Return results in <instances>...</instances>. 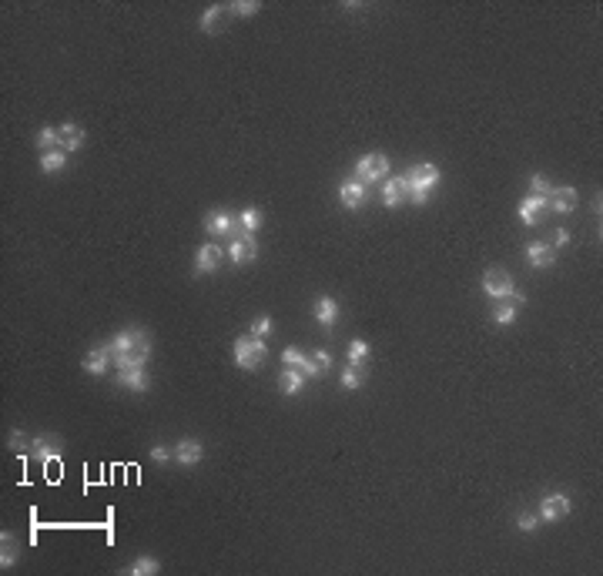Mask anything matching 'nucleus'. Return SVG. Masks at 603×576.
Segmentation results:
<instances>
[{"label": "nucleus", "mask_w": 603, "mask_h": 576, "mask_svg": "<svg viewBox=\"0 0 603 576\" xmlns=\"http://www.w3.org/2000/svg\"><path fill=\"white\" fill-rule=\"evenodd\" d=\"M221 258H225L221 245L218 242H205L201 248H198V258H194V275H211V271H218Z\"/></svg>", "instance_id": "9d476101"}, {"label": "nucleus", "mask_w": 603, "mask_h": 576, "mask_svg": "<svg viewBox=\"0 0 603 576\" xmlns=\"http://www.w3.org/2000/svg\"><path fill=\"white\" fill-rule=\"evenodd\" d=\"M302 385H305V375L298 369H285L279 375V389H282V396H298L302 392Z\"/></svg>", "instance_id": "b1692460"}, {"label": "nucleus", "mask_w": 603, "mask_h": 576, "mask_svg": "<svg viewBox=\"0 0 603 576\" xmlns=\"http://www.w3.org/2000/svg\"><path fill=\"white\" fill-rule=\"evenodd\" d=\"M269 332H271V319H269V315H258V319L252 322V335H258V339H265Z\"/></svg>", "instance_id": "e433bc0d"}, {"label": "nucleus", "mask_w": 603, "mask_h": 576, "mask_svg": "<svg viewBox=\"0 0 603 576\" xmlns=\"http://www.w3.org/2000/svg\"><path fill=\"white\" fill-rule=\"evenodd\" d=\"M537 526H539L537 512H520V519H516V529L520 533H537Z\"/></svg>", "instance_id": "c9c22d12"}, {"label": "nucleus", "mask_w": 603, "mask_h": 576, "mask_svg": "<svg viewBox=\"0 0 603 576\" xmlns=\"http://www.w3.org/2000/svg\"><path fill=\"white\" fill-rule=\"evenodd\" d=\"M128 573L131 576H154V573H161V563H158L154 556H138V560L128 566Z\"/></svg>", "instance_id": "cd10ccee"}, {"label": "nucleus", "mask_w": 603, "mask_h": 576, "mask_svg": "<svg viewBox=\"0 0 603 576\" xmlns=\"http://www.w3.org/2000/svg\"><path fill=\"white\" fill-rule=\"evenodd\" d=\"M17 556H21V550H17V539H13L11 533L4 529V533H0V566H4V570H11V566L17 563Z\"/></svg>", "instance_id": "393cba45"}, {"label": "nucleus", "mask_w": 603, "mask_h": 576, "mask_svg": "<svg viewBox=\"0 0 603 576\" xmlns=\"http://www.w3.org/2000/svg\"><path fill=\"white\" fill-rule=\"evenodd\" d=\"M205 235H211V238H235L238 235V218L228 215V211H208Z\"/></svg>", "instance_id": "39448f33"}, {"label": "nucleus", "mask_w": 603, "mask_h": 576, "mask_svg": "<svg viewBox=\"0 0 603 576\" xmlns=\"http://www.w3.org/2000/svg\"><path fill=\"white\" fill-rule=\"evenodd\" d=\"M228 258H231V265H248V261H255L258 258L255 238H252V235H245V231H238V235L231 238V245H228Z\"/></svg>", "instance_id": "0eeeda50"}, {"label": "nucleus", "mask_w": 603, "mask_h": 576, "mask_svg": "<svg viewBox=\"0 0 603 576\" xmlns=\"http://www.w3.org/2000/svg\"><path fill=\"white\" fill-rule=\"evenodd\" d=\"M282 362H285V365H292V369H298V365L305 362V355H302L298 348H292V346H288V348H285V352H282Z\"/></svg>", "instance_id": "4c0bfd02"}, {"label": "nucleus", "mask_w": 603, "mask_h": 576, "mask_svg": "<svg viewBox=\"0 0 603 576\" xmlns=\"http://www.w3.org/2000/svg\"><path fill=\"white\" fill-rule=\"evenodd\" d=\"M37 148H40V154L61 148V131H57V124H44V128L37 131Z\"/></svg>", "instance_id": "bb28decb"}, {"label": "nucleus", "mask_w": 603, "mask_h": 576, "mask_svg": "<svg viewBox=\"0 0 603 576\" xmlns=\"http://www.w3.org/2000/svg\"><path fill=\"white\" fill-rule=\"evenodd\" d=\"M402 178H406V194H409L412 205H426L429 201V192L443 181V171L436 165H416Z\"/></svg>", "instance_id": "f257e3e1"}, {"label": "nucleus", "mask_w": 603, "mask_h": 576, "mask_svg": "<svg viewBox=\"0 0 603 576\" xmlns=\"http://www.w3.org/2000/svg\"><path fill=\"white\" fill-rule=\"evenodd\" d=\"M365 359H369V342L352 339L349 342V365H365Z\"/></svg>", "instance_id": "7c9ffc66"}, {"label": "nucleus", "mask_w": 603, "mask_h": 576, "mask_svg": "<svg viewBox=\"0 0 603 576\" xmlns=\"http://www.w3.org/2000/svg\"><path fill=\"white\" fill-rule=\"evenodd\" d=\"M228 11L238 13V17H255L262 11V4L258 0H235V4H228Z\"/></svg>", "instance_id": "2f4dec72"}, {"label": "nucleus", "mask_w": 603, "mask_h": 576, "mask_svg": "<svg viewBox=\"0 0 603 576\" xmlns=\"http://www.w3.org/2000/svg\"><path fill=\"white\" fill-rule=\"evenodd\" d=\"M365 198H369V188H365L359 178H346L342 184H339V201H342V208H349V211H359V208L365 205Z\"/></svg>", "instance_id": "1a4fd4ad"}, {"label": "nucleus", "mask_w": 603, "mask_h": 576, "mask_svg": "<svg viewBox=\"0 0 603 576\" xmlns=\"http://www.w3.org/2000/svg\"><path fill=\"white\" fill-rule=\"evenodd\" d=\"M201 459H205V446H201L198 439H178V442H175V462H178V466L192 469V466H198Z\"/></svg>", "instance_id": "9b49d317"}, {"label": "nucleus", "mask_w": 603, "mask_h": 576, "mask_svg": "<svg viewBox=\"0 0 603 576\" xmlns=\"http://www.w3.org/2000/svg\"><path fill=\"white\" fill-rule=\"evenodd\" d=\"M111 355H115L111 342H107V346L90 348L88 355H84V372H88V375H104V372L111 369Z\"/></svg>", "instance_id": "2eb2a0df"}, {"label": "nucleus", "mask_w": 603, "mask_h": 576, "mask_svg": "<svg viewBox=\"0 0 603 576\" xmlns=\"http://www.w3.org/2000/svg\"><path fill=\"white\" fill-rule=\"evenodd\" d=\"M151 359V339H141L134 348L128 352H117L115 355V369H144Z\"/></svg>", "instance_id": "6e6552de"}, {"label": "nucleus", "mask_w": 603, "mask_h": 576, "mask_svg": "<svg viewBox=\"0 0 603 576\" xmlns=\"http://www.w3.org/2000/svg\"><path fill=\"white\" fill-rule=\"evenodd\" d=\"M577 201H580L577 188H553V192L546 194V208L556 211V215H570V211L577 208Z\"/></svg>", "instance_id": "4468645a"}, {"label": "nucleus", "mask_w": 603, "mask_h": 576, "mask_svg": "<svg viewBox=\"0 0 603 576\" xmlns=\"http://www.w3.org/2000/svg\"><path fill=\"white\" fill-rule=\"evenodd\" d=\"M61 148H64L67 154L71 151H77V148H81V144H84V131L77 128L74 121H64V124H61Z\"/></svg>", "instance_id": "4be33fe9"}, {"label": "nucleus", "mask_w": 603, "mask_h": 576, "mask_svg": "<svg viewBox=\"0 0 603 576\" xmlns=\"http://www.w3.org/2000/svg\"><path fill=\"white\" fill-rule=\"evenodd\" d=\"M483 292H486L489 298H500L503 302V298H510V295L516 292V285L503 269H486L483 271Z\"/></svg>", "instance_id": "20e7f679"}, {"label": "nucleus", "mask_w": 603, "mask_h": 576, "mask_svg": "<svg viewBox=\"0 0 603 576\" xmlns=\"http://www.w3.org/2000/svg\"><path fill=\"white\" fill-rule=\"evenodd\" d=\"M64 167H67V151H64V148H54V151L40 154V171H44V175L64 171Z\"/></svg>", "instance_id": "5701e85b"}, {"label": "nucleus", "mask_w": 603, "mask_h": 576, "mask_svg": "<svg viewBox=\"0 0 603 576\" xmlns=\"http://www.w3.org/2000/svg\"><path fill=\"white\" fill-rule=\"evenodd\" d=\"M57 449H64V439H57L54 433L34 435V442H30V452H34L37 459H44V462L57 459Z\"/></svg>", "instance_id": "dca6fc26"}, {"label": "nucleus", "mask_w": 603, "mask_h": 576, "mask_svg": "<svg viewBox=\"0 0 603 576\" xmlns=\"http://www.w3.org/2000/svg\"><path fill=\"white\" fill-rule=\"evenodd\" d=\"M527 258L533 269H553L556 265V252H553V245H543V242H529L527 245Z\"/></svg>", "instance_id": "6ab92c4d"}, {"label": "nucleus", "mask_w": 603, "mask_h": 576, "mask_svg": "<svg viewBox=\"0 0 603 576\" xmlns=\"http://www.w3.org/2000/svg\"><path fill=\"white\" fill-rule=\"evenodd\" d=\"M389 167H392V165H389V158H385V154H379V151H373V154H365L359 165H356V178H359L365 188H369V184H375V181L382 184V181L389 178Z\"/></svg>", "instance_id": "7ed1b4c3"}, {"label": "nucleus", "mask_w": 603, "mask_h": 576, "mask_svg": "<svg viewBox=\"0 0 603 576\" xmlns=\"http://www.w3.org/2000/svg\"><path fill=\"white\" fill-rule=\"evenodd\" d=\"M406 198H409V194H406V178H402V175H389V178L382 181V201H385V208H399Z\"/></svg>", "instance_id": "f3484780"}, {"label": "nucleus", "mask_w": 603, "mask_h": 576, "mask_svg": "<svg viewBox=\"0 0 603 576\" xmlns=\"http://www.w3.org/2000/svg\"><path fill=\"white\" fill-rule=\"evenodd\" d=\"M570 510H573V502H570V496H563V493H550V496H543V502H539V519L543 523H556V519H563V516H570Z\"/></svg>", "instance_id": "423d86ee"}, {"label": "nucleus", "mask_w": 603, "mask_h": 576, "mask_svg": "<svg viewBox=\"0 0 603 576\" xmlns=\"http://www.w3.org/2000/svg\"><path fill=\"white\" fill-rule=\"evenodd\" d=\"M315 322H319L322 329H332L335 322H339V302L329 298V295L315 298Z\"/></svg>", "instance_id": "aec40b11"}, {"label": "nucleus", "mask_w": 603, "mask_h": 576, "mask_svg": "<svg viewBox=\"0 0 603 576\" xmlns=\"http://www.w3.org/2000/svg\"><path fill=\"white\" fill-rule=\"evenodd\" d=\"M529 188H533V194H539V198H546V194L553 192V184H550V178L546 175H529Z\"/></svg>", "instance_id": "72a5a7b5"}, {"label": "nucleus", "mask_w": 603, "mask_h": 576, "mask_svg": "<svg viewBox=\"0 0 603 576\" xmlns=\"http://www.w3.org/2000/svg\"><path fill=\"white\" fill-rule=\"evenodd\" d=\"M523 302H527V298H523L520 292H513L510 298H503V305L493 312V322H496V325H513V322L520 319V308H523Z\"/></svg>", "instance_id": "a211bd4d"}, {"label": "nucleus", "mask_w": 603, "mask_h": 576, "mask_svg": "<svg viewBox=\"0 0 603 576\" xmlns=\"http://www.w3.org/2000/svg\"><path fill=\"white\" fill-rule=\"evenodd\" d=\"M362 382H365V365H346L342 369V389H362Z\"/></svg>", "instance_id": "c756f323"}, {"label": "nucleus", "mask_w": 603, "mask_h": 576, "mask_svg": "<svg viewBox=\"0 0 603 576\" xmlns=\"http://www.w3.org/2000/svg\"><path fill=\"white\" fill-rule=\"evenodd\" d=\"M30 435L27 433H21V429H13L11 433V439H7V449H13V452H30Z\"/></svg>", "instance_id": "473e14b6"}, {"label": "nucleus", "mask_w": 603, "mask_h": 576, "mask_svg": "<svg viewBox=\"0 0 603 576\" xmlns=\"http://www.w3.org/2000/svg\"><path fill=\"white\" fill-rule=\"evenodd\" d=\"M312 362H315V365H319V372L332 369V355H329V352H325V348H319V352H315V355H312Z\"/></svg>", "instance_id": "58836bf2"}, {"label": "nucleus", "mask_w": 603, "mask_h": 576, "mask_svg": "<svg viewBox=\"0 0 603 576\" xmlns=\"http://www.w3.org/2000/svg\"><path fill=\"white\" fill-rule=\"evenodd\" d=\"M221 17H225V7H221V4H211V7L201 13L198 27H201L205 34H218V30H221Z\"/></svg>", "instance_id": "a878e982"}, {"label": "nucleus", "mask_w": 603, "mask_h": 576, "mask_svg": "<svg viewBox=\"0 0 603 576\" xmlns=\"http://www.w3.org/2000/svg\"><path fill=\"white\" fill-rule=\"evenodd\" d=\"M115 382L121 385V389L138 392V396H144V392L151 389V379H148V372H144V369H117L115 372Z\"/></svg>", "instance_id": "ddd939ff"}, {"label": "nucleus", "mask_w": 603, "mask_h": 576, "mask_svg": "<svg viewBox=\"0 0 603 576\" xmlns=\"http://www.w3.org/2000/svg\"><path fill=\"white\" fill-rule=\"evenodd\" d=\"M265 359V339H258V335H238L235 339V362H238V369L245 372H255Z\"/></svg>", "instance_id": "f03ea898"}, {"label": "nucleus", "mask_w": 603, "mask_h": 576, "mask_svg": "<svg viewBox=\"0 0 603 576\" xmlns=\"http://www.w3.org/2000/svg\"><path fill=\"white\" fill-rule=\"evenodd\" d=\"M566 242H570V231H566V228L553 231V245H556V248H560V245H566Z\"/></svg>", "instance_id": "ea45409f"}, {"label": "nucleus", "mask_w": 603, "mask_h": 576, "mask_svg": "<svg viewBox=\"0 0 603 576\" xmlns=\"http://www.w3.org/2000/svg\"><path fill=\"white\" fill-rule=\"evenodd\" d=\"M258 228H262V211H258V208H245L242 215H238V231L255 235Z\"/></svg>", "instance_id": "c85d7f7f"}, {"label": "nucleus", "mask_w": 603, "mask_h": 576, "mask_svg": "<svg viewBox=\"0 0 603 576\" xmlns=\"http://www.w3.org/2000/svg\"><path fill=\"white\" fill-rule=\"evenodd\" d=\"M141 339H148V332H141V329H121V332L111 339V348H115V355H117V352H128V348H134Z\"/></svg>", "instance_id": "412c9836"}, {"label": "nucleus", "mask_w": 603, "mask_h": 576, "mask_svg": "<svg viewBox=\"0 0 603 576\" xmlns=\"http://www.w3.org/2000/svg\"><path fill=\"white\" fill-rule=\"evenodd\" d=\"M168 459H175V446H165V442H154L151 446V462L165 466Z\"/></svg>", "instance_id": "f704fd0d"}, {"label": "nucleus", "mask_w": 603, "mask_h": 576, "mask_svg": "<svg viewBox=\"0 0 603 576\" xmlns=\"http://www.w3.org/2000/svg\"><path fill=\"white\" fill-rule=\"evenodd\" d=\"M516 211H520V221L533 228V225H539V221H543V215H546L550 208H546V198H539V194H527V198L520 201V208H516Z\"/></svg>", "instance_id": "f8f14e48"}]
</instances>
